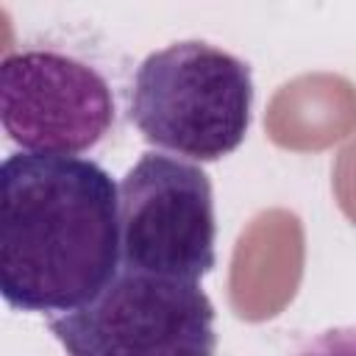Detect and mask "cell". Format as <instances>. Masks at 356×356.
Here are the masks:
<instances>
[{"label":"cell","instance_id":"1","mask_svg":"<svg viewBox=\"0 0 356 356\" xmlns=\"http://www.w3.org/2000/svg\"><path fill=\"white\" fill-rule=\"evenodd\" d=\"M120 273V186L92 159L11 153L0 167V292L67 314Z\"/></svg>","mask_w":356,"mask_h":356},{"label":"cell","instance_id":"2","mask_svg":"<svg viewBox=\"0 0 356 356\" xmlns=\"http://www.w3.org/2000/svg\"><path fill=\"white\" fill-rule=\"evenodd\" d=\"M253 108L250 67L209 42H175L134 72L131 120L139 134L175 156L217 161L234 153Z\"/></svg>","mask_w":356,"mask_h":356},{"label":"cell","instance_id":"3","mask_svg":"<svg viewBox=\"0 0 356 356\" xmlns=\"http://www.w3.org/2000/svg\"><path fill=\"white\" fill-rule=\"evenodd\" d=\"M67 356H214V306L197 281L120 267L97 298L47 320Z\"/></svg>","mask_w":356,"mask_h":356},{"label":"cell","instance_id":"4","mask_svg":"<svg viewBox=\"0 0 356 356\" xmlns=\"http://www.w3.org/2000/svg\"><path fill=\"white\" fill-rule=\"evenodd\" d=\"M209 175L178 156L142 153L120 181V267L200 281L217 264Z\"/></svg>","mask_w":356,"mask_h":356},{"label":"cell","instance_id":"5","mask_svg":"<svg viewBox=\"0 0 356 356\" xmlns=\"http://www.w3.org/2000/svg\"><path fill=\"white\" fill-rule=\"evenodd\" d=\"M114 114L108 81L70 53L28 47L0 64V120L22 153H89L108 136Z\"/></svg>","mask_w":356,"mask_h":356},{"label":"cell","instance_id":"6","mask_svg":"<svg viewBox=\"0 0 356 356\" xmlns=\"http://www.w3.org/2000/svg\"><path fill=\"white\" fill-rule=\"evenodd\" d=\"M292 356H356V325L328 328L300 345Z\"/></svg>","mask_w":356,"mask_h":356}]
</instances>
